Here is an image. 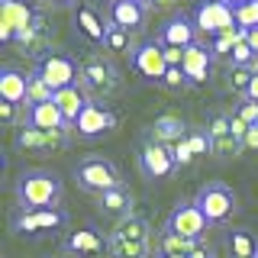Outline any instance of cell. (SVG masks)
<instances>
[{"instance_id":"cell-1","label":"cell","mask_w":258,"mask_h":258,"mask_svg":"<svg viewBox=\"0 0 258 258\" xmlns=\"http://www.w3.org/2000/svg\"><path fill=\"white\" fill-rule=\"evenodd\" d=\"M64 197V181L48 168H26L16 181V204L20 210H55Z\"/></svg>"},{"instance_id":"cell-2","label":"cell","mask_w":258,"mask_h":258,"mask_svg":"<svg viewBox=\"0 0 258 258\" xmlns=\"http://www.w3.org/2000/svg\"><path fill=\"white\" fill-rule=\"evenodd\" d=\"M81 64V87L94 97H110L113 91L119 87V71L103 52H87L78 58Z\"/></svg>"},{"instance_id":"cell-3","label":"cell","mask_w":258,"mask_h":258,"mask_svg":"<svg viewBox=\"0 0 258 258\" xmlns=\"http://www.w3.org/2000/svg\"><path fill=\"white\" fill-rule=\"evenodd\" d=\"M75 181H78V187L84 194H97V197H103L107 190L119 187L123 177H119V168L113 165L110 158L87 155V158H81L75 165Z\"/></svg>"},{"instance_id":"cell-4","label":"cell","mask_w":258,"mask_h":258,"mask_svg":"<svg viewBox=\"0 0 258 258\" xmlns=\"http://www.w3.org/2000/svg\"><path fill=\"white\" fill-rule=\"evenodd\" d=\"M64 226H68V213L61 207H55V210H20V213L10 216V229L23 239L55 236Z\"/></svg>"},{"instance_id":"cell-5","label":"cell","mask_w":258,"mask_h":258,"mask_svg":"<svg viewBox=\"0 0 258 258\" xmlns=\"http://www.w3.org/2000/svg\"><path fill=\"white\" fill-rule=\"evenodd\" d=\"M32 71H36V75L42 78L55 94L64 91V87L81 84V64L71 58V55L55 52V48H48L42 58H36V68H32Z\"/></svg>"},{"instance_id":"cell-6","label":"cell","mask_w":258,"mask_h":258,"mask_svg":"<svg viewBox=\"0 0 258 258\" xmlns=\"http://www.w3.org/2000/svg\"><path fill=\"white\" fill-rule=\"evenodd\" d=\"M194 204L207 216V223H226L232 216V210H236V194L223 181H207L194 194Z\"/></svg>"},{"instance_id":"cell-7","label":"cell","mask_w":258,"mask_h":258,"mask_svg":"<svg viewBox=\"0 0 258 258\" xmlns=\"http://www.w3.org/2000/svg\"><path fill=\"white\" fill-rule=\"evenodd\" d=\"M39 20L42 13L32 0H0V39L4 42H16V36L32 29Z\"/></svg>"},{"instance_id":"cell-8","label":"cell","mask_w":258,"mask_h":258,"mask_svg":"<svg viewBox=\"0 0 258 258\" xmlns=\"http://www.w3.org/2000/svg\"><path fill=\"white\" fill-rule=\"evenodd\" d=\"M190 16H194V26L200 29V36H207V39L236 26V13H232L229 0H197Z\"/></svg>"},{"instance_id":"cell-9","label":"cell","mask_w":258,"mask_h":258,"mask_svg":"<svg viewBox=\"0 0 258 258\" xmlns=\"http://www.w3.org/2000/svg\"><path fill=\"white\" fill-rule=\"evenodd\" d=\"M129 61H133V71H136V75H139L142 81H149V84H161L165 75H168L165 45H161L158 39H142V42L133 48Z\"/></svg>"},{"instance_id":"cell-10","label":"cell","mask_w":258,"mask_h":258,"mask_svg":"<svg viewBox=\"0 0 258 258\" xmlns=\"http://www.w3.org/2000/svg\"><path fill=\"white\" fill-rule=\"evenodd\" d=\"M116 113H113L103 100H91L87 103V110L78 116V123H75V136L78 139H84V142H97V139H103V136H110L113 129H116Z\"/></svg>"},{"instance_id":"cell-11","label":"cell","mask_w":258,"mask_h":258,"mask_svg":"<svg viewBox=\"0 0 258 258\" xmlns=\"http://www.w3.org/2000/svg\"><path fill=\"white\" fill-rule=\"evenodd\" d=\"M207 216L197 210V204L194 200H181L171 213H168V220H165V232H174V236H181V239H194V242H200L204 239V232H207Z\"/></svg>"},{"instance_id":"cell-12","label":"cell","mask_w":258,"mask_h":258,"mask_svg":"<svg viewBox=\"0 0 258 258\" xmlns=\"http://www.w3.org/2000/svg\"><path fill=\"white\" fill-rule=\"evenodd\" d=\"M177 168L174 161V152L171 145H161L155 139H145L142 149H139V171L149 177V181H165V177H171Z\"/></svg>"},{"instance_id":"cell-13","label":"cell","mask_w":258,"mask_h":258,"mask_svg":"<svg viewBox=\"0 0 258 258\" xmlns=\"http://www.w3.org/2000/svg\"><path fill=\"white\" fill-rule=\"evenodd\" d=\"M155 39L165 48H190V45L200 42V29L194 26L190 13H174V16H168V20L158 26Z\"/></svg>"},{"instance_id":"cell-14","label":"cell","mask_w":258,"mask_h":258,"mask_svg":"<svg viewBox=\"0 0 258 258\" xmlns=\"http://www.w3.org/2000/svg\"><path fill=\"white\" fill-rule=\"evenodd\" d=\"M107 23L126 32H139L149 23V4L142 0H110L107 4Z\"/></svg>"},{"instance_id":"cell-15","label":"cell","mask_w":258,"mask_h":258,"mask_svg":"<svg viewBox=\"0 0 258 258\" xmlns=\"http://www.w3.org/2000/svg\"><path fill=\"white\" fill-rule=\"evenodd\" d=\"M26 94H29V75L16 64H0V100L26 107Z\"/></svg>"},{"instance_id":"cell-16","label":"cell","mask_w":258,"mask_h":258,"mask_svg":"<svg viewBox=\"0 0 258 258\" xmlns=\"http://www.w3.org/2000/svg\"><path fill=\"white\" fill-rule=\"evenodd\" d=\"M71 133L75 129H61V133H42V129H29L23 126L20 133H16V145L26 152H45V149H64L71 139Z\"/></svg>"},{"instance_id":"cell-17","label":"cell","mask_w":258,"mask_h":258,"mask_svg":"<svg viewBox=\"0 0 258 258\" xmlns=\"http://www.w3.org/2000/svg\"><path fill=\"white\" fill-rule=\"evenodd\" d=\"M75 29H78L91 45H103V42H107V29H110V23H103V16L97 13V7L81 4L78 10H75Z\"/></svg>"},{"instance_id":"cell-18","label":"cell","mask_w":258,"mask_h":258,"mask_svg":"<svg viewBox=\"0 0 258 258\" xmlns=\"http://www.w3.org/2000/svg\"><path fill=\"white\" fill-rule=\"evenodd\" d=\"M184 75H187L190 84H204L210 78V71H213V52H210V45L197 42L190 48H184Z\"/></svg>"},{"instance_id":"cell-19","label":"cell","mask_w":258,"mask_h":258,"mask_svg":"<svg viewBox=\"0 0 258 258\" xmlns=\"http://www.w3.org/2000/svg\"><path fill=\"white\" fill-rule=\"evenodd\" d=\"M52 103L61 110V116H64V123H68L71 129H75V123H78V116L87 110V103H91V94L84 91L81 84H75V87H64V91H58L52 97Z\"/></svg>"},{"instance_id":"cell-20","label":"cell","mask_w":258,"mask_h":258,"mask_svg":"<svg viewBox=\"0 0 258 258\" xmlns=\"http://www.w3.org/2000/svg\"><path fill=\"white\" fill-rule=\"evenodd\" d=\"M103 248H110V236H100V232H94V229L68 232V239H64V252H68V255H78V258L100 255Z\"/></svg>"},{"instance_id":"cell-21","label":"cell","mask_w":258,"mask_h":258,"mask_svg":"<svg viewBox=\"0 0 258 258\" xmlns=\"http://www.w3.org/2000/svg\"><path fill=\"white\" fill-rule=\"evenodd\" d=\"M26 126L29 129H42V133H61V129H71L68 123H64L61 110L55 107L52 100L36 103V107H26Z\"/></svg>"},{"instance_id":"cell-22","label":"cell","mask_w":258,"mask_h":258,"mask_svg":"<svg viewBox=\"0 0 258 258\" xmlns=\"http://www.w3.org/2000/svg\"><path fill=\"white\" fill-rule=\"evenodd\" d=\"M187 123H184L181 116H174V113H165V116H158L155 123H152V136L149 139H155L161 145H177L181 139H187Z\"/></svg>"},{"instance_id":"cell-23","label":"cell","mask_w":258,"mask_h":258,"mask_svg":"<svg viewBox=\"0 0 258 258\" xmlns=\"http://www.w3.org/2000/svg\"><path fill=\"white\" fill-rule=\"evenodd\" d=\"M100 213L119 216V220L133 216V194H129L126 184H119V187H113V190L103 194V197H100Z\"/></svg>"},{"instance_id":"cell-24","label":"cell","mask_w":258,"mask_h":258,"mask_svg":"<svg viewBox=\"0 0 258 258\" xmlns=\"http://www.w3.org/2000/svg\"><path fill=\"white\" fill-rule=\"evenodd\" d=\"M110 239H126V242H152V226L145 216H126L116 223V229L110 232Z\"/></svg>"},{"instance_id":"cell-25","label":"cell","mask_w":258,"mask_h":258,"mask_svg":"<svg viewBox=\"0 0 258 258\" xmlns=\"http://www.w3.org/2000/svg\"><path fill=\"white\" fill-rule=\"evenodd\" d=\"M226 242H229L232 258H258V242L248 229H229Z\"/></svg>"},{"instance_id":"cell-26","label":"cell","mask_w":258,"mask_h":258,"mask_svg":"<svg viewBox=\"0 0 258 258\" xmlns=\"http://www.w3.org/2000/svg\"><path fill=\"white\" fill-rule=\"evenodd\" d=\"M155 242H126V239H110V255L113 258H152Z\"/></svg>"},{"instance_id":"cell-27","label":"cell","mask_w":258,"mask_h":258,"mask_svg":"<svg viewBox=\"0 0 258 258\" xmlns=\"http://www.w3.org/2000/svg\"><path fill=\"white\" fill-rule=\"evenodd\" d=\"M55 97V91L45 84L36 71H29V94H26V107H36V103H48Z\"/></svg>"},{"instance_id":"cell-28","label":"cell","mask_w":258,"mask_h":258,"mask_svg":"<svg viewBox=\"0 0 258 258\" xmlns=\"http://www.w3.org/2000/svg\"><path fill=\"white\" fill-rule=\"evenodd\" d=\"M232 13H236V26L252 32L258 29V0H252V4H242V7H232Z\"/></svg>"},{"instance_id":"cell-29","label":"cell","mask_w":258,"mask_h":258,"mask_svg":"<svg viewBox=\"0 0 258 258\" xmlns=\"http://www.w3.org/2000/svg\"><path fill=\"white\" fill-rule=\"evenodd\" d=\"M258 58H255V52L248 48V42L242 39V42L232 48V55H229V68H255Z\"/></svg>"},{"instance_id":"cell-30","label":"cell","mask_w":258,"mask_h":258,"mask_svg":"<svg viewBox=\"0 0 258 258\" xmlns=\"http://www.w3.org/2000/svg\"><path fill=\"white\" fill-rule=\"evenodd\" d=\"M103 48H110V52H126V48H129V32L119 29V26H110ZM133 48H136V45H133ZM133 48H129V52H133Z\"/></svg>"},{"instance_id":"cell-31","label":"cell","mask_w":258,"mask_h":258,"mask_svg":"<svg viewBox=\"0 0 258 258\" xmlns=\"http://www.w3.org/2000/svg\"><path fill=\"white\" fill-rule=\"evenodd\" d=\"M255 68H258V64H255ZM255 68H232V75H229V87H232V91L245 97L248 84H252V78H255Z\"/></svg>"},{"instance_id":"cell-32","label":"cell","mask_w":258,"mask_h":258,"mask_svg":"<svg viewBox=\"0 0 258 258\" xmlns=\"http://www.w3.org/2000/svg\"><path fill=\"white\" fill-rule=\"evenodd\" d=\"M161 87H168V91H187V87H194L187 75H184V68H168L165 81H161Z\"/></svg>"},{"instance_id":"cell-33","label":"cell","mask_w":258,"mask_h":258,"mask_svg":"<svg viewBox=\"0 0 258 258\" xmlns=\"http://www.w3.org/2000/svg\"><path fill=\"white\" fill-rule=\"evenodd\" d=\"M171 152H174V161H177V165H190V161L197 158V155H194L190 139H181L177 145H171Z\"/></svg>"},{"instance_id":"cell-34","label":"cell","mask_w":258,"mask_h":258,"mask_svg":"<svg viewBox=\"0 0 258 258\" xmlns=\"http://www.w3.org/2000/svg\"><path fill=\"white\" fill-rule=\"evenodd\" d=\"M236 113H239L242 119H245L248 126H258V103H252V100H242Z\"/></svg>"},{"instance_id":"cell-35","label":"cell","mask_w":258,"mask_h":258,"mask_svg":"<svg viewBox=\"0 0 258 258\" xmlns=\"http://www.w3.org/2000/svg\"><path fill=\"white\" fill-rule=\"evenodd\" d=\"M42 7H48V10H71V7H75L78 10V0H42Z\"/></svg>"},{"instance_id":"cell-36","label":"cell","mask_w":258,"mask_h":258,"mask_svg":"<svg viewBox=\"0 0 258 258\" xmlns=\"http://www.w3.org/2000/svg\"><path fill=\"white\" fill-rule=\"evenodd\" d=\"M187 258H216V255H213V248H210V245H204V242H197V245H194V252H190Z\"/></svg>"},{"instance_id":"cell-37","label":"cell","mask_w":258,"mask_h":258,"mask_svg":"<svg viewBox=\"0 0 258 258\" xmlns=\"http://www.w3.org/2000/svg\"><path fill=\"white\" fill-rule=\"evenodd\" d=\"M242 100L258 103V68H255V78H252V84H248V91H245V97H242Z\"/></svg>"},{"instance_id":"cell-38","label":"cell","mask_w":258,"mask_h":258,"mask_svg":"<svg viewBox=\"0 0 258 258\" xmlns=\"http://www.w3.org/2000/svg\"><path fill=\"white\" fill-rule=\"evenodd\" d=\"M242 145H245V149H258V126H252L245 133V139H242Z\"/></svg>"},{"instance_id":"cell-39","label":"cell","mask_w":258,"mask_h":258,"mask_svg":"<svg viewBox=\"0 0 258 258\" xmlns=\"http://www.w3.org/2000/svg\"><path fill=\"white\" fill-rule=\"evenodd\" d=\"M245 42H248V48H252V52H255V58H258V29L245 32Z\"/></svg>"},{"instance_id":"cell-40","label":"cell","mask_w":258,"mask_h":258,"mask_svg":"<svg viewBox=\"0 0 258 258\" xmlns=\"http://www.w3.org/2000/svg\"><path fill=\"white\" fill-rule=\"evenodd\" d=\"M174 0H149V7H171Z\"/></svg>"},{"instance_id":"cell-41","label":"cell","mask_w":258,"mask_h":258,"mask_svg":"<svg viewBox=\"0 0 258 258\" xmlns=\"http://www.w3.org/2000/svg\"><path fill=\"white\" fill-rule=\"evenodd\" d=\"M232 7H242V4H252V0H229Z\"/></svg>"},{"instance_id":"cell-42","label":"cell","mask_w":258,"mask_h":258,"mask_svg":"<svg viewBox=\"0 0 258 258\" xmlns=\"http://www.w3.org/2000/svg\"><path fill=\"white\" fill-rule=\"evenodd\" d=\"M155 258H187V255H155Z\"/></svg>"},{"instance_id":"cell-43","label":"cell","mask_w":258,"mask_h":258,"mask_svg":"<svg viewBox=\"0 0 258 258\" xmlns=\"http://www.w3.org/2000/svg\"><path fill=\"white\" fill-rule=\"evenodd\" d=\"M142 4H149V0H142Z\"/></svg>"}]
</instances>
